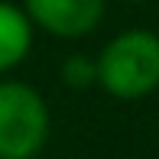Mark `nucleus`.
<instances>
[{"label":"nucleus","instance_id":"obj_2","mask_svg":"<svg viewBox=\"0 0 159 159\" xmlns=\"http://www.w3.org/2000/svg\"><path fill=\"white\" fill-rule=\"evenodd\" d=\"M52 133L49 104L33 84L0 78V159H36Z\"/></svg>","mask_w":159,"mask_h":159},{"label":"nucleus","instance_id":"obj_5","mask_svg":"<svg viewBox=\"0 0 159 159\" xmlns=\"http://www.w3.org/2000/svg\"><path fill=\"white\" fill-rule=\"evenodd\" d=\"M59 78L65 88L71 91H88L98 84V68H94V59L91 55H81V52H71L68 59L59 65Z\"/></svg>","mask_w":159,"mask_h":159},{"label":"nucleus","instance_id":"obj_4","mask_svg":"<svg viewBox=\"0 0 159 159\" xmlns=\"http://www.w3.org/2000/svg\"><path fill=\"white\" fill-rule=\"evenodd\" d=\"M33 33L36 30L26 20L23 7L0 0V78L26 62V55L33 52Z\"/></svg>","mask_w":159,"mask_h":159},{"label":"nucleus","instance_id":"obj_1","mask_svg":"<svg viewBox=\"0 0 159 159\" xmlns=\"http://www.w3.org/2000/svg\"><path fill=\"white\" fill-rule=\"evenodd\" d=\"M98 84L114 101H143L159 91V33L133 26L101 46L94 55Z\"/></svg>","mask_w":159,"mask_h":159},{"label":"nucleus","instance_id":"obj_3","mask_svg":"<svg viewBox=\"0 0 159 159\" xmlns=\"http://www.w3.org/2000/svg\"><path fill=\"white\" fill-rule=\"evenodd\" d=\"M23 13L33 30L52 39H84L101 26L107 0H23Z\"/></svg>","mask_w":159,"mask_h":159},{"label":"nucleus","instance_id":"obj_6","mask_svg":"<svg viewBox=\"0 0 159 159\" xmlns=\"http://www.w3.org/2000/svg\"><path fill=\"white\" fill-rule=\"evenodd\" d=\"M120 3H146V0H120Z\"/></svg>","mask_w":159,"mask_h":159}]
</instances>
